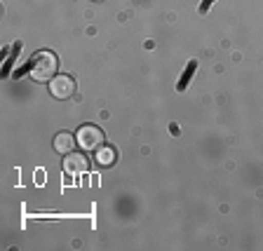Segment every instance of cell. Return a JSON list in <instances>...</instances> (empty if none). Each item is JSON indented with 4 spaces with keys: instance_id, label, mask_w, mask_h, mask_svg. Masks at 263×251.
I'll list each match as a JSON object with an SVG mask.
<instances>
[{
    "instance_id": "1",
    "label": "cell",
    "mask_w": 263,
    "mask_h": 251,
    "mask_svg": "<svg viewBox=\"0 0 263 251\" xmlns=\"http://www.w3.org/2000/svg\"><path fill=\"white\" fill-rule=\"evenodd\" d=\"M28 71L35 82H49L54 75H59V56L49 49H40L28 61Z\"/></svg>"
},
{
    "instance_id": "2",
    "label": "cell",
    "mask_w": 263,
    "mask_h": 251,
    "mask_svg": "<svg viewBox=\"0 0 263 251\" xmlns=\"http://www.w3.org/2000/svg\"><path fill=\"white\" fill-rule=\"evenodd\" d=\"M76 139L82 150H97V148H101L106 143V134L99 129L97 125H82L80 129H78Z\"/></svg>"
},
{
    "instance_id": "3",
    "label": "cell",
    "mask_w": 263,
    "mask_h": 251,
    "mask_svg": "<svg viewBox=\"0 0 263 251\" xmlns=\"http://www.w3.org/2000/svg\"><path fill=\"white\" fill-rule=\"evenodd\" d=\"M78 92V82L73 75H66V73H59L49 80V94L59 101H66V99H71L73 94Z\"/></svg>"
},
{
    "instance_id": "4",
    "label": "cell",
    "mask_w": 263,
    "mask_h": 251,
    "mask_svg": "<svg viewBox=\"0 0 263 251\" xmlns=\"http://www.w3.org/2000/svg\"><path fill=\"white\" fill-rule=\"evenodd\" d=\"M64 171L66 174H85L89 169V160L82 153H68L64 155Z\"/></svg>"
},
{
    "instance_id": "5",
    "label": "cell",
    "mask_w": 263,
    "mask_h": 251,
    "mask_svg": "<svg viewBox=\"0 0 263 251\" xmlns=\"http://www.w3.org/2000/svg\"><path fill=\"white\" fill-rule=\"evenodd\" d=\"M76 143H78L76 134H71V131H59L54 137V150L61 155H68V153H73Z\"/></svg>"
},
{
    "instance_id": "6",
    "label": "cell",
    "mask_w": 263,
    "mask_h": 251,
    "mask_svg": "<svg viewBox=\"0 0 263 251\" xmlns=\"http://www.w3.org/2000/svg\"><path fill=\"white\" fill-rule=\"evenodd\" d=\"M94 160H97L99 167H113L115 160H118V150H115L113 146H101L94 150Z\"/></svg>"
},
{
    "instance_id": "7",
    "label": "cell",
    "mask_w": 263,
    "mask_h": 251,
    "mask_svg": "<svg viewBox=\"0 0 263 251\" xmlns=\"http://www.w3.org/2000/svg\"><path fill=\"white\" fill-rule=\"evenodd\" d=\"M195 71H197V59H191L186 64V68H183V73H181V78H179V82H176V92H186L188 89V85H191V80H193V75H195Z\"/></svg>"
},
{
    "instance_id": "8",
    "label": "cell",
    "mask_w": 263,
    "mask_h": 251,
    "mask_svg": "<svg viewBox=\"0 0 263 251\" xmlns=\"http://www.w3.org/2000/svg\"><path fill=\"white\" fill-rule=\"evenodd\" d=\"M22 49V43H14L10 47V56H7V61H5V66H3V75H7L10 73V68H12V64H14V59H16V52Z\"/></svg>"
},
{
    "instance_id": "9",
    "label": "cell",
    "mask_w": 263,
    "mask_h": 251,
    "mask_svg": "<svg viewBox=\"0 0 263 251\" xmlns=\"http://www.w3.org/2000/svg\"><path fill=\"white\" fill-rule=\"evenodd\" d=\"M214 3H216V0H202V3H200V14L202 16H207V12L212 10V5Z\"/></svg>"
},
{
    "instance_id": "10",
    "label": "cell",
    "mask_w": 263,
    "mask_h": 251,
    "mask_svg": "<svg viewBox=\"0 0 263 251\" xmlns=\"http://www.w3.org/2000/svg\"><path fill=\"white\" fill-rule=\"evenodd\" d=\"M45 181V171H35V183H43Z\"/></svg>"
},
{
    "instance_id": "11",
    "label": "cell",
    "mask_w": 263,
    "mask_h": 251,
    "mask_svg": "<svg viewBox=\"0 0 263 251\" xmlns=\"http://www.w3.org/2000/svg\"><path fill=\"white\" fill-rule=\"evenodd\" d=\"M94 3H104V0H94Z\"/></svg>"
}]
</instances>
